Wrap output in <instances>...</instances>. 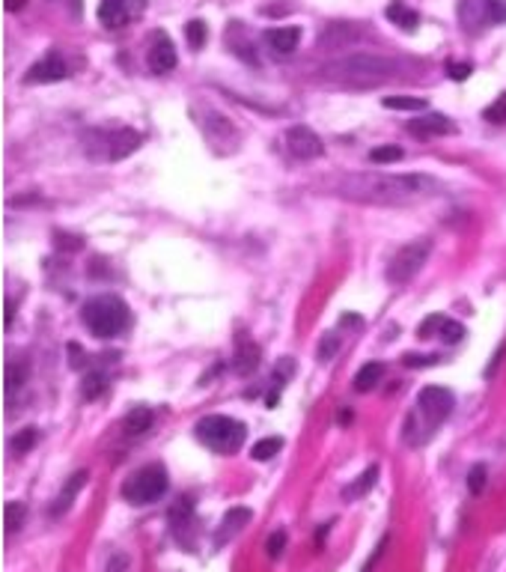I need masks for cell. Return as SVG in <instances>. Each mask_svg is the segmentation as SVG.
<instances>
[{
  "label": "cell",
  "mask_w": 506,
  "mask_h": 572,
  "mask_svg": "<svg viewBox=\"0 0 506 572\" xmlns=\"http://www.w3.org/2000/svg\"><path fill=\"white\" fill-rule=\"evenodd\" d=\"M438 182L423 173H387V176H355L342 185V194L366 203H417L438 194Z\"/></svg>",
  "instance_id": "cell-1"
},
{
  "label": "cell",
  "mask_w": 506,
  "mask_h": 572,
  "mask_svg": "<svg viewBox=\"0 0 506 572\" xmlns=\"http://www.w3.org/2000/svg\"><path fill=\"white\" fill-rule=\"evenodd\" d=\"M80 319H84L87 331L98 340H111V337H120L131 322V310L120 295H96L84 304L80 310Z\"/></svg>",
  "instance_id": "cell-2"
},
{
  "label": "cell",
  "mask_w": 506,
  "mask_h": 572,
  "mask_svg": "<svg viewBox=\"0 0 506 572\" xmlns=\"http://www.w3.org/2000/svg\"><path fill=\"white\" fill-rule=\"evenodd\" d=\"M324 72H328V78H333L337 84H346V87H375V84H384V80L393 78L396 63L373 57V54H355V57L337 60Z\"/></svg>",
  "instance_id": "cell-3"
},
{
  "label": "cell",
  "mask_w": 506,
  "mask_h": 572,
  "mask_svg": "<svg viewBox=\"0 0 506 572\" xmlns=\"http://www.w3.org/2000/svg\"><path fill=\"white\" fill-rule=\"evenodd\" d=\"M194 435H197V441L206 444L209 450L232 456V453L241 450V444H245V438H248V429H245V424H239L236 417L206 415V417L197 420Z\"/></svg>",
  "instance_id": "cell-4"
},
{
  "label": "cell",
  "mask_w": 506,
  "mask_h": 572,
  "mask_svg": "<svg viewBox=\"0 0 506 572\" xmlns=\"http://www.w3.org/2000/svg\"><path fill=\"white\" fill-rule=\"evenodd\" d=\"M140 134L131 129H116V131H87L84 134V152L89 158H104V161H120L131 155L140 146Z\"/></svg>",
  "instance_id": "cell-5"
},
{
  "label": "cell",
  "mask_w": 506,
  "mask_h": 572,
  "mask_svg": "<svg viewBox=\"0 0 506 572\" xmlns=\"http://www.w3.org/2000/svg\"><path fill=\"white\" fill-rule=\"evenodd\" d=\"M164 492H167V471L158 462L143 465V468H138L122 483V498L134 507L155 504L158 498H164Z\"/></svg>",
  "instance_id": "cell-6"
},
{
  "label": "cell",
  "mask_w": 506,
  "mask_h": 572,
  "mask_svg": "<svg viewBox=\"0 0 506 572\" xmlns=\"http://www.w3.org/2000/svg\"><path fill=\"white\" fill-rule=\"evenodd\" d=\"M459 21H462L465 33H483L489 27L506 24V0H462Z\"/></svg>",
  "instance_id": "cell-7"
},
{
  "label": "cell",
  "mask_w": 506,
  "mask_h": 572,
  "mask_svg": "<svg viewBox=\"0 0 506 572\" xmlns=\"http://www.w3.org/2000/svg\"><path fill=\"white\" fill-rule=\"evenodd\" d=\"M432 254V241L429 239H417L411 245H405L390 263H387V280L390 283H408L414 274L426 265V259Z\"/></svg>",
  "instance_id": "cell-8"
},
{
  "label": "cell",
  "mask_w": 506,
  "mask_h": 572,
  "mask_svg": "<svg viewBox=\"0 0 506 572\" xmlns=\"http://www.w3.org/2000/svg\"><path fill=\"white\" fill-rule=\"evenodd\" d=\"M417 408H420V415L426 417L429 429L435 432V426L441 424V420H447L450 411H453V393H450L447 388H438V384H429V388L420 390Z\"/></svg>",
  "instance_id": "cell-9"
},
{
  "label": "cell",
  "mask_w": 506,
  "mask_h": 572,
  "mask_svg": "<svg viewBox=\"0 0 506 572\" xmlns=\"http://www.w3.org/2000/svg\"><path fill=\"white\" fill-rule=\"evenodd\" d=\"M143 9H146V0H102L98 3V21L107 30H122L134 18L143 15Z\"/></svg>",
  "instance_id": "cell-10"
},
{
  "label": "cell",
  "mask_w": 506,
  "mask_h": 572,
  "mask_svg": "<svg viewBox=\"0 0 506 572\" xmlns=\"http://www.w3.org/2000/svg\"><path fill=\"white\" fill-rule=\"evenodd\" d=\"M286 149H289V155L298 158V161H313L324 152V143L313 129L295 125V129L286 131Z\"/></svg>",
  "instance_id": "cell-11"
},
{
  "label": "cell",
  "mask_w": 506,
  "mask_h": 572,
  "mask_svg": "<svg viewBox=\"0 0 506 572\" xmlns=\"http://www.w3.org/2000/svg\"><path fill=\"white\" fill-rule=\"evenodd\" d=\"M146 63H149V69L155 72V75H167V72H173L176 69V45L170 42V36L167 33H155L152 36V45H149V54H146Z\"/></svg>",
  "instance_id": "cell-12"
},
{
  "label": "cell",
  "mask_w": 506,
  "mask_h": 572,
  "mask_svg": "<svg viewBox=\"0 0 506 572\" xmlns=\"http://www.w3.org/2000/svg\"><path fill=\"white\" fill-rule=\"evenodd\" d=\"M66 75H69L66 60H63L57 51H51V54H45L39 63H33L30 72L24 75V80L27 84H51V80H63Z\"/></svg>",
  "instance_id": "cell-13"
},
{
  "label": "cell",
  "mask_w": 506,
  "mask_h": 572,
  "mask_svg": "<svg viewBox=\"0 0 506 572\" xmlns=\"http://www.w3.org/2000/svg\"><path fill=\"white\" fill-rule=\"evenodd\" d=\"M408 131L417 134V138H441V134H453L456 131V122L450 120L447 113H438V111H426L417 120H408Z\"/></svg>",
  "instance_id": "cell-14"
},
{
  "label": "cell",
  "mask_w": 506,
  "mask_h": 572,
  "mask_svg": "<svg viewBox=\"0 0 506 572\" xmlns=\"http://www.w3.org/2000/svg\"><path fill=\"white\" fill-rule=\"evenodd\" d=\"M265 45L274 57H292L301 45V27H268Z\"/></svg>",
  "instance_id": "cell-15"
},
{
  "label": "cell",
  "mask_w": 506,
  "mask_h": 572,
  "mask_svg": "<svg viewBox=\"0 0 506 572\" xmlns=\"http://www.w3.org/2000/svg\"><path fill=\"white\" fill-rule=\"evenodd\" d=\"M87 480H89V471H75L72 477L63 483V489H60V495L54 498V504H51V516H63L66 509L72 507V500L78 498V492L87 486Z\"/></svg>",
  "instance_id": "cell-16"
},
{
  "label": "cell",
  "mask_w": 506,
  "mask_h": 572,
  "mask_svg": "<svg viewBox=\"0 0 506 572\" xmlns=\"http://www.w3.org/2000/svg\"><path fill=\"white\" fill-rule=\"evenodd\" d=\"M191 518H194V504H191V498H179L173 507H170V527H173V534H176V540L182 542V545H191V540H188V527H191Z\"/></svg>",
  "instance_id": "cell-17"
},
{
  "label": "cell",
  "mask_w": 506,
  "mask_h": 572,
  "mask_svg": "<svg viewBox=\"0 0 506 572\" xmlns=\"http://www.w3.org/2000/svg\"><path fill=\"white\" fill-rule=\"evenodd\" d=\"M250 522V509L248 507H232L227 516H223V522H221V527H218V534H214V545H227L232 536H236L241 527H245Z\"/></svg>",
  "instance_id": "cell-18"
},
{
  "label": "cell",
  "mask_w": 506,
  "mask_h": 572,
  "mask_svg": "<svg viewBox=\"0 0 506 572\" xmlns=\"http://www.w3.org/2000/svg\"><path fill=\"white\" fill-rule=\"evenodd\" d=\"M259 361H262V349L253 343V340H245V343H239V349H236V361H232V366H236L239 375H250L259 366Z\"/></svg>",
  "instance_id": "cell-19"
},
{
  "label": "cell",
  "mask_w": 506,
  "mask_h": 572,
  "mask_svg": "<svg viewBox=\"0 0 506 572\" xmlns=\"http://www.w3.org/2000/svg\"><path fill=\"white\" fill-rule=\"evenodd\" d=\"M384 15L390 18V21L399 27V30H417V24H420V15L414 12V9L405 3V0H393V3L384 9Z\"/></svg>",
  "instance_id": "cell-20"
},
{
  "label": "cell",
  "mask_w": 506,
  "mask_h": 572,
  "mask_svg": "<svg viewBox=\"0 0 506 572\" xmlns=\"http://www.w3.org/2000/svg\"><path fill=\"white\" fill-rule=\"evenodd\" d=\"M358 36H360V30L351 24H331L322 36V48H342V45L355 42Z\"/></svg>",
  "instance_id": "cell-21"
},
{
  "label": "cell",
  "mask_w": 506,
  "mask_h": 572,
  "mask_svg": "<svg viewBox=\"0 0 506 572\" xmlns=\"http://www.w3.org/2000/svg\"><path fill=\"white\" fill-rule=\"evenodd\" d=\"M152 420H155L152 408H146V406H134L129 415H125L122 426H125V432H129V435H143L146 429H152Z\"/></svg>",
  "instance_id": "cell-22"
},
{
  "label": "cell",
  "mask_w": 506,
  "mask_h": 572,
  "mask_svg": "<svg viewBox=\"0 0 506 572\" xmlns=\"http://www.w3.org/2000/svg\"><path fill=\"white\" fill-rule=\"evenodd\" d=\"M382 379H384V364H378V361L364 364V366H360V370L355 373V390H358V393H369Z\"/></svg>",
  "instance_id": "cell-23"
},
{
  "label": "cell",
  "mask_w": 506,
  "mask_h": 572,
  "mask_svg": "<svg viewBox=\"0 0 506 572\" xmlns=\"http://www.w3.org/2000/svg\"><path fill=\"white\" fill-rule=\"evenodd\" d=\"M378 483V465H369V468L360 474V477L355 480V483H349L346 489H342V498L346 500H358V498H364L369 489H373Z\"/></svg>",
  "instance_id": "cell-24"
},
{
  "label": "cell",
  "mask_w": 506,
  "mask_h": 572,
  "mask_svg": "<svg viewBox=\"0 0 506 572\" xmlns=\"http://www.w3.org/2000/svg\"><path fill=\"white\" fill-rule=\"evenodd\" d=\"M104 390H107V375L102 370L87 373L84 382H80V393H84V399H98Z\"/></svg>",
  "instance_id": "cell-25"
},
{
  "label": "cell",
  "mask_w": 506,
  "mask_h": 572,
  "mask_svg": "<svg viewBox=\"0 0 506 572\" xmlns=\"http://www.w3.org/2000/svg\"><path fill=\"white\" fill-rule=\"evenodd\" d=\"M382 104L390 107V111H426V102L414 96H387L382 98Z\"/></svg>",
  "instance_id": "cell-26"
},
{
  "label": "cell",
  "mask_w": 506,
  "mask_h": 572,
  "mask_svg": "<svg viewBox=\"0 0 506 572\" xmlns=\"http://www.w3.org/2000/svg\"><path fill=\"white\" fill-rule=\"evenodd\" d=\"M39 441V432H36L33 426H27V429H21V432H18L12 441H9V450H12L15 456H21V453H27L30 450V447Z\"/></svg>",
  "instance_id": "cell-27"
},
{
  "label": "cell",
  "mask_w": 506,
  "mask_h": 572,
  "mask_svg": "<svg viewBox=\"0 0 506 572\" xmlns=\"http://www.w3.org/2000/svg\"><path fill=\"white\" fill-rule=\"evenodd\" d=\"M280 447H283V441H280V438H262V441L253 444L250 456H253L256 462H265V459H271L274 453H280Z\"/></svg>",
  "instance_id": "cell-28"
},
{
  "label": "cell",
  "mask_w": 506,
  "mask_h": 572,
  "mask_svg": "<svg viewBox=\"0 0 506 572\" xmlns=\"http://www.w3.org/2000/svg\"><path fill=\"white\" fill-rule=\"evenodd\" d=\"M185 36H188V45H191L194 51H200L203 45H206V39H209V30H206V21H188V27H185Z\"/></svg>",
  "instance_id": "cell-29"
},
{
  "label": "cell",
  "mask_w": 506,
  "mask_h": 572,
  "mask_svg": "<svg viewBox=\"0 0 506 572\" xmlns=\"http://www.w3.org/2000/svg\"><path fill=\"white\" fill-rule=\"evenodd\" d=\"M402 158H405V152L399 146H375L369 152V161H373V164H396V161H402Z\"/></svg>",
  "instance_id": "cell-30"
},
{
  "label": "cell",
  "mask_w": 506,
  "mask_h": 572,
  "mask_svg": "<svg viewBox=\"0 0 506 572\" xmlns=\"http://www.w3.org/2000/svg\"><path fill=\"white\" fill-rule=\"evenodd\" d=\"M3 513H6V534H12V531H18V527L24 525V513H27V509H24L21 500H9Z\"/></svg>",
  "instance_id": "cell-31"
},
{
  "label": "cell",
  "mask_w": 506,
  "mask_h": 572,
  "mask_svg": "<svg viewBox=\"0 0 506 572\" xmlns=\"http://www.w3.org/2000/svg\"><path fill=\"white\" fill-rule=\"evenodd\" d=\"M24 375H27V364H24V361L9 364V366H6V390L12 393V390L21 388V384H24Z\"/></svg>",
  "instance_id": "cell-32"
},
{
  "label": "cell",
  "mask_w": 506,
  "mask_h": 572,
  "mask_svg": "<svg viewBox=\"0 0 506 572\" xmlns=\"http://www.w3.org/2000/svg\"><path fill=\"white\" fill-rule=\"evenodd\" d=\"M483 120H489V122H494V125L506 122V93L498 96L489 107H485V111H483Z\"/></svg>",
  "instance_id": "cell-33"
},
{
  "label": "cell",
  "mask_w": 506,
  "mask_h": 572,
  "mask_svg": "<svg viewBox=\"0 0 506 572\" xmlns=\"http://www.w3.org/2000/svg\"><path fill=\"white\" fill-rule=\"evenodd\" d=\"M337 352H340V337L337 334H324L319 340V361L328 364L331 358H337Z\"/></svg>",
  "instance_id": "cell-34"
},
{
  "label": "cell",
  "mask_w": 506,
  "mask_h": 572,
  "mask_svg": "<svg viewBox=\"0 0 506 572\" xmlns=\"http://www.w3.org/2000/svg\"><path fill=\"white\" fill-rule=\"evenodd\" d=\"M438 337L444 340V343H459V340L465 337V325H459V322H450V319H444V325H441V331H438Z\"/></svg>",
  "instance_id": "cell-35"
},
{
  "label": "cell",
  "mask_w": 506,
  "mask_h": 572,
  "mask_svg": "<svg viewBox=\"0 0 506 572\" xmlns=\"http://www.w3.org/2000/svg\"><path fill=\"white\" fill-rule=\"evenodd\" d=\"M283 549H286V531H274L265 540V554L271 560H277L280 554H283Z\"/></svg>",
  "instance_id": "cell-36"
},
{
  "label": "cell",
  "mask_w": 506,
  "mask_h": 572,
  "mask_svg": "<svg viewBox=\"0 0 506 572\" xmlns=\"http://www.w3.org/2000/svg\"><path fill=\"white\" fill-rule=\"evenodd\" d=\"M402 364L408 370H423V366H435L438 364V355H402Z\"/></svg>",
  "instance_id": "cell-37"
},
{
  "label": "cell",
  "mask_w": 506,
  "mask_h": 572,
  "mask_svg": "<svg viewBox=\"0 0 506 572\" xmlns=\"http://www.w3.org/2000/svg\"><path fill=\"white\" fill-rule=\"evenodd\" d=\"M468 489H471V495H480L485 489V465H474L471 474H468Z\"/></svg>",
  "instance_id": "cell-38"
},
{
  "label": "cell",
  "mask_w": 506,
  "mask_h": 572,
  "mask_svg": "<svg viewBox=\"0 0 506 572\" xmlns=\"http://www.w3.org/2000/svg\"><path fill=\"white\" fill-rule=\"evenodd\" d=\"M441 325H444V316H426L420 322V328H417V337H432V334H438L441 331Z\"/></svg>",
  "instance_id": "cell-39"
},
{
  "label": "cell",
  "mask_w": 506,
  "mask_h": 572,
  "mask_svg": "<svg viewBox=\"0 0 506 572\" xmlns=\"http://www.w3.org/2000/svg\"><path fill=\"white\" fill-rule=\"evenodd\" d=\"M471 72H474L471 63H447V75L453 78V80H465V78H471Z\"/></svg>",
  "instance_id": "cell-40"
},
{
  "label": "cell",
  "mask_w": 506,
  "mask_h": 572,
  "mask_svg": "<svg viewBox=\"0 0 506 572\" xmlns=\"http://www.w3.org/2000/svg\"><path fill=\"white\" fill-rule=\"evenodd\" d=\"M107 572H131V560L125 558V554H113V558L107 560Z\"/></svg>",
  "instance_id": "cell-41"
},
{
  "label": "cell",
  "mask_w": 506,
  "mask_h": 572,
  "mask_svg": "<svg viewBox=\"0 0 506 572\" xmlns=\"http://www.w3.org/2000/svg\"><path fill=\"white\" fill-rule=\"evenodd\" d=\"M69 355H72V361H69V364H72V366H78V370H80V366H84V355H80V349H78L75 343L69 346Z\"/></svg>",
  "instance_id": "cell-42"
},
{
  "label": "cell",
  "mask_w": 506,
  "mask_h": 572,
  "mask_svg": "<svg viewBox=\"0 0 506 572\" xmlns=\"http://www.w3.org/2000/svg\"><path fill=\"white\" fill-rule=\"evenodd\" d=\"M12 310H15V307H12V301H6V328L12 325Z\"/></svg>",
  "instance_id": "cell-43"
},
{
  "label": "cell",
  "mask_w": 506,
  "mask_h": 572,
  "mask_svg": "<svg viewBox=\"0 0 506 572\" xmlns=\"http://www.w3.org/2000/svg\"><path fill=\"white\" fill-rule=\"evenodd\" d=\"M21 6V0H6V9H18Z\"/></svg>",
  "instance_id": "cell-44"
}]
</instances>
